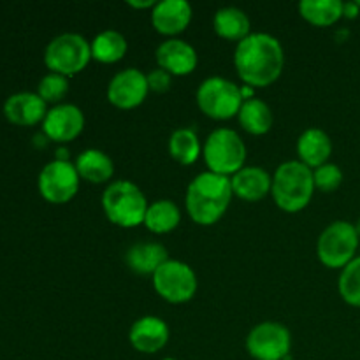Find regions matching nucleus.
Here are the masks:
<instances>
[{
    "instance_id": "f257e3e1",
    "label": "nucleus",
    "mask_w": 360,
    "mask_h": 360,
    "mask_svg": "<svg viewBox=\"0 0 360 360\" xmlns=\"http://www.w3.org/2000/svg\"><path fill=\"white\" fill-rule=\"evenodd\" d=\"M285 51L280 39L266 32H252L238 42L234 67L246 86L266 88L283 72Z\"/></svg>"
},
{
    "instance_id": "f03ea898",
    "label": "nucleus",
    "mask_w": 360,
    "mask_h": 360,
    "mask_svg": "<svg viewBox=\"0 0 360 360\" xmlns=\"http://www.w3.org/2000/svg\"><path fill=\"white\" fill-rule=\"evenodd\" d=\"M232 183L229 176L217 172H200L186 188L185 206L190 218L199 225H214L231 204Z\"/></svg>"
},
{
    "instance_id": "7ed1b4c3",
    "label": "nucleus",
    "mask_w": 360,
    "mask_h": 360,
    "mask_svg": "<svg viewBox=\"0 0 360 360\" xmlns=\"http://www.w3.org/2000/svg\"><path fill=\"white\" fill-rule=\"evenodd\" d=\"M315 193L313 169L299 160L283 162L273 174L271 195L285 213H299L304 210Z\"/></svg>"
},
{
    "instance_id": "20e7f679",
    "label": "nucleus",
    "mask_w": 360,
    "mask_h": 360,
    "mask_svg": "<svg viewBox=\"0 0 360 360\" xmlns=\"http://www.w3.org/2000/svg\"><path fill=\"white\" fill-rule=\"evenodd\" d=\"M148 200L143 190L129 179H118L105 186L102 193V210L111 224L122 229H134L144 224Z\"/></svg>"
},
{
    "instance_id": "39448f33",
    "label": "nucleus",
    "mask_w": 360,
    "mask_h": 360,
    "mask_svg": "<svg viewBox=\"0 0 360 360\" xmlns=\"http://www.w3.org/2000/svg\"><path fill=\"white\" fill-rule=\"evenodd\" d=\"M202 157L211 172L221 176H234L245 167L246 146L236 130H213L202 146Z\"/></svg>"
},
{
    "instance_id": "423d86ee",
    "label": "nucleus",
    "mask_w": 360,
    "mask_h": 360,
    "mask_svg": "<svg viewBox=\"0 0 360 360\" xmlns=\"http://www.w3.org/2000/svg\"><path fill=\"white\" fill-rule=\"evenodd\" d=\"M360 238L355 225L336 220L327 225L316 241V257L329 269H345L355 259Z\"/></svg>"
},
{
    "instance_id": "0eeeda50",
    "label": "nucleus",
    "mask_w": 360,
    "mask_h": 360,
    "mask_svg": "<svg viewBox=\"0 0 360 360\" xmlns=\"http://www.w3.org/2000/svg\"><path fill=\"white\" fill-rule=\"evenodd\" d=\"M195 101L204 115L218 122L238 116L245 102L241 86L221 76H211L204 79L197 88Z\"/></svg>"
},
{
    "instance_id": "6e6552de",
    "label": "nucleus",
    "mask_w": 360,
    "mask_h": 360,
    "mask_svg": "<svg viewBox=\"0 0 360 360\" xmlns=\"http://www.w3.org/2000/svg\"><path fill=\"white\" fill-rule=\"evenodd\" d=\"M91 60V46L83 35H56L44 49V63L51 72L70 77L83 72Z\"/></svg>"
},
{
    "instance_id": "1a4fd4ad",
    "label": "nucleus",
    "mask_w": 360,
    "mask_h": 360,
    "mask_svg": "<svg viewBox=\"0 0 360 360\" xmlns=\"http://www.w3.org/2000/svg\"><path fill=\"white\" fill-rule=\"evenodd\" d=\"M153 288L164 301L171 302V304L188 302L197 292L195 271L181 260H165L155 271Z\"/></svg>"
},
{
    "instance_id": "9d476101",
    "label": "nucleus",
    "mask_w": 360,
    "mask_h": 360,
    "mask_svg": "<svg viewBox=\"0 0 360 360\" xmlns=\"http://www.w3.org/2000/svg\"><path fill=\"white\" fill-rule=\"evenodd\" d=\"M292 350V334L283 323L262 322L246 336V352L255 360H285Z\"/></svg>"
},
{
    "instance_id": "9b49d317",
    "label": "nucleus",
    "mask_w": 360,
    "mask_h": 360,
    "mask_svg": "<svg viewBox=\"0 0 360 360\" xmlns=\"http://www.w3.org/2000/svg\"><path fill=\"white\" fill-rule=\"evenodd\" d=\"M79 174L72 162L53 160L42 167L37 186L42 199L51 204H65L79 190Z\"/></svg>"
},
{
    "instance_id": "f8f14e48",
    "label": "nucleus",
    "mask_w": 360,
    "mask_h": 360,
    "mask_svg": "<svg viewBox=\"0 0 360 360\" xmlns=\"http://www.w3.org/2000/svg\"><path fill=\"white\" fill-rule=\"evenodd\" d=\"M150 94L146 74L129 67L111 77L108 84V101L118 109H134L143 104Z\"/></svg>"
},
{
    "instance_id": "ddd939ff",
    "label": "nucleus",
    "mask_w": 360,
    "mask_h": 360,
    "mask_svg": "<svg viewBox=\"0 0 360 360\" xmlns=\"http://www.w3.org/2000/svg\"><path fill=\"white\" fill-rule=\"evenodd\" d=\"M84 129V115L76 104L53 105L48 109L44 122H42V134L49 141L58 144H67L76 139Z\"/></svg>"
},
{
    "instance_id": "4468645a",
    "label": "nucleus",
    "mask_w": 360,
    "mask_h": 360,
    "mask_svg": "<svg viewBox=\"0 0 360 360\" xmlns=\"http://www.w3.org/2000/svg\"><path fill=\"white\" fill-rule=\"evenodd\" d=\"M169 336L171 330L165 320L151 315L136 320L129 330V341L134 350L146 355L160 352L169 343Z\"/></svg>"
},
{
    "instance_id": "2eb2a0df",
    "label": "nucleus",
    "mask_w": 360,
    "mask_h": 360,
    "mask_svg": "<svg viewBox=\"0 0 360 360\" xmlns=\"http://www.w3.org/2000/svg\"><path fill=\"white\" fill-rule=\"evenodd\" d=\"M157 63L171 76H188L199 63L195 48L181 39H167L157 48Z\"/></svg>"
},
{
    "instance_id": "dca6fc26",
    "label": "nucleus",
    "mask_w": 360,
    "mask_h": 360,
    "mask_svg": "<svg viewBox=\"0 0 360 360\" xmlns=\"http://www.w3.org/2000/svg\"><path fill=\"white\" fill-rule=\"evenodd\" d=\"M48 104L34 91H18L4 102V116L13 125L34 127L44 122Z\"/></svg>"
},
{
    "instance_id": "f3484780",
    "label": "nucleus",
    "mask_w": 360,
    "mask_h": 360,
    "mask_svg": "<svg viewBox=\"0 0 360 360\" xmlns=\"http://www.w3.org/2000/svg\"><path fill=\"white\" fill-rule=\"evenodd\" d=\"M192 21V6L186 0H160L151 11V23L153 28L162 35L181 34L188 28Z\"/></svg>"
},
{
    "instance_id": "a211bd4d",
    "label": "nucleus",
    "mask_w": 360,
    "mask_h": 360,
    "mask_svg": "<svg viewBox=\"0 0 360 360\" xmlns=\"http://www.w3.org/2000/svg\"><path fill=\"white\" fill-rule=\"evenodd\" d=\"M231 183L232 192L239 199L246 202H259L271 192L273 178L266 169L259 165H245L241 171L232 176Z\"/></svg>"
},
{
    "instance_id": "6ab92c4d",
    "label": "nucleus",
    "mask_w": 360,
    "mask_h": 360,
    "mask_svg": "<svg viewBox=\"0 0 360 360\" xmlns=\"http://www.w3.org/2000/svg\"><path fill=\"white\" fill-rule=\"evenodd\" d=\"M297 155L299 162L308 165L309 169H316L327 164L329 157L333 155V141L329 134L322 129H306L297 139Z\"/></svg>"
},
{
    "instance_id": "aec40b11",
    "label": "nucleus",
    "mask_w": 360,
    "mask_h": 360,
    "mask_svg": "<svg viewBox=\"0 0 360 360\" xmlns=\"http://www.w3.org/2000/svg\"><path fill=\"white\" fill-rule=\"evenodd\" d=\"M169 260L167 248L160 243H136L125 253V264L132 273L153 276L155 271Z\"/></svg>"
},
{
    "instance_id": "412c9836",
    "label": "nucleus",
    "mask_w": 360,
    "mask_h": 360,
    "mask_svg": "<svg viewBox=\"0 0 360 360\" xmlns=\"http://www.w3.org/2000/svg\"><path fill=\"white\" fill-rule=\"evenodd\" d=\"M74 165H76L79 178L88 183H94V185L109 181L111 176L115 174V164H112L111 157L95 148L81 151Z\"/></svg>"
},
{
    "instance_id": "4be33fe9",
    "label": "nucleus",
    "mask_w": 360,
    "mask_h": 360,
    "mask_svg": "<svg viewBox=\"0 0 360 360\" xmlns=\"http://www.w3.org/2000/svg\"><path fill=\"white\" fill-rule=\"evenodd\" d=\"M213 27L218 37L227 41H238L248 37L252 34V23L248 14L239 7H220L213 18Z\"/></svg>"
},
{
    "instance_id": "5701e85b",
    "label": "nucleus",
    "mask_w": 360,
    "mask_h": 360,
    "mask_svg": "<svg viewBox=\"0 0 360 360\" xmlns=\"http://www.w3.org/2000/svg\"><path fill=\"white\" fill-rule=\"evenodd\" d=\"M239 125L252 136H264L273 127V111L260 98H248L239 109Z\"/></svg>"
},
{
    "instance_id": "b1692460",
    "label": "nucleus",
    "mask_w": 360,
    "mask_h": 360,
    "mask_svg": "<svg viewBox=\"0 0 360 360\" xmlns=\"http://www.w3.org/2000/svg\"><path fill=\"white\" fill-rule=\"evenodd\" d=\"M181 221V211L172 200L160 199L148 206L144 225L153 234H169Z\"/></svg>"
},
{
    "instance_id": "393cba45",
    "label": "nucleus",
    "mask_w": 360,
    "mask_h": 360,
    "mask_svg": "<svg viewBox=\"0 0 360 360\" xmlns=\"http://www.w3.org/2000/svg\"><path fill=\"white\" fill-rule=\"evenodd\" d=\"M91 46V58L101 63H116L125 56L129 44L122 32L118 30H102L95 35Z\"/></svg>"
},
{
    "instance_id": "a878e982",
    "label": "nucleus",
    "mask_w": 360,
    "mask_h": 360,
    "mask_svg": "<svg viewBox=\"0 0 360 360\" xmlns=\"http://www.w3.org/2000/svg\"><path fill=\"white\" fill-rule=\"evenodd\" d=\"M299 13L308 23L315 27H330L343 18L341 0H302Z\"/></svg>"
},
{
    "instance_id": "bb28decb",
    "label": "nucleus",
    "mask_w": 360,
    "mask_h": 360,
    "mask_svg": "<svg viewBox=\"0 0 360 360\" xmlns=\"http://www.w3.org/2000/svg\"><path fill=\"white\" fill-rule=\"evenodd\" d=\"M169 153L178 164L192 165L202 153V146L199 143L195 130L176 129L169 137Z\"/></svg>"
},
{
    "instance_id": "cd10ccee",
    "label": "nucleus",
    "mask_w": 360,
    "mask_h": 360,
    "mask_svg": "<svg viewBox=\"0 0 360 360\" xmlns=\"http://www.w3.org/2000/svg\"><path fill=\"white\" fill-rule=\"evenodd\" d=\"M338 288L347 304L360 308V257H355L345 269H341Z\"/></svg>"
},
{
    "instance_id": "c85d7f7f",
    "label": "nucleus",
    "mask_w": 360,
    "mask_h": 360,
    "mask_svg": "<svg viewBox=\"0 0 360 360\" xmlns=\"http://www.w3.org/2000/svg\"><path fill=\"white\" fill-rule=\"evenodd\" d=\"M67 94H69V79L62 74H46L37 84V95L46 104H62Z\"/></svg>"
},
{
    "instance_id": "c756f323",
    "label": "nucleus",
    "mask_w": 360,
    "mask_h": 360,
    "mask_svg": "<svg viewBox=\"0 0 360 360\" xmlns=\"http://www.w3.org/2000/svg\"><path fill=\"white\" fill-rule=\"evenodd\" d=\"M313 179H315V190L320 192H334L343 183V171L336 164H323L320 167L313 169Z\"/></svg>"
},
{
    "instance_id": "7c9ffc66",
    "label": "nucleus",
    "mask_w": 360,
    "mask_h": 360,
    "mask_svg": "<svg viewBox=\"0 0 360 360\" xmlns=\"http://www.w3.org/2000/svg\"><path fill=\"white\" fill-rule=\"evenodd\" d=\"M148 86H150V91H155V94H165V91L171 88L172 76L164 69H155L151 72L146 74Z\"/></svg>"
},
{
    "instance_id": "2f4dec72",
    "label": "nucleus",
    "mask_w": 360,
    "mask_h": 360,
    "mask_svg": "<svg viewBox=\"0 0 360 360\" xmlns=\"http://www.w3.org/2000/svg\"><path fill=\"white\" fill-rule=\"evenodd\" d=\"M360 14V7L357 2H343V18L355 20Z\"/></svg>"
},
{
    "instance_id": "473e14b6",
    "label": "nucleus",
    "mask_w": 360,
    "mask_h": 360,
    "mask_svg": "<svg viewBox=\"0 0 360 360\" xmlns=\"http://www.w3.org/2000/svg\"><path fill=\"white\" fill-rule=\"evenodd\" d=\"M129 4L130 7H134V9H153L155 6H157V2H155V0H144V2H136V0H129Z\"/></svg>"
},
{
    "instance_id": "72a5a7b5",
    "label": "nucleus",
    "mask_w": 360,
    "mask_h": 360,
    "mask_svg": "<svg viewBox=\"0 0 360 360\" xmlns=\"http://www.w3.org/2000/svg\"><path fill=\"white\" fill-rule=\"evenodd\" d=\"M354 225H355V231H357V234L360 238V220H357V224H354Z\"/></svg>"
},
{
    "instance_id": "f704fd0d",
    "label": "nucleus",
    "mask_w": 360,
    "mask_h": 360,
    "mask_svg": "<svg viewBox=\"0 0 360 360\" xmlns=\"http://www.w3.org/2000/svg\"><path fill=\"white\" fill-rule=\"evenodd\" d=\"M164 360H176V359H172V357H167V359H164Z\"/></svg>"
},
{
    "instance_id": "c9c22d12",
    "label": "nucleus",
    "mask_w": 360,
    "mask_h": 360,
    "mask_svg": "<svg viewBox=\"0 0 360 360\" xmlns=\"http://www.w3.org/2000/svg\"><path fill=\"white\" fill-rule=\"evenodd\" d=\"M355 2H357V4H359V7H360V0H355Z\"/></svg>"
}]
</instances>
